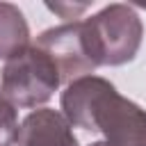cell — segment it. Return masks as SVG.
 <instances>
[{
    "label": "cell",
    "mask_w": 146,
    "mask_h": 146,
    "mask_svg": "<svg viewBox=\"0 0 146 146\" xmlns=\"http://www.w3.org/2000/svg\"><path fill=\"white\" fill-rule=\"evenodd\" d=\"M34 46L41 48L55 62L59 78L66 84H71L80 78L94 75V71H96V64L84 43L82 21H71V23L43 30L36 36Z\"/></svg>",
    "instance_id": "cell-4"
},
{
    "label": "cell",
    "mask_w": 146,
    "mask_h": 146,
    "mask_svg": "<svg viewBox=\"0 0 146 146\" xmlns=\"http://www.w3.org/2000/svg\"><path fill=\"white\" fill-rule=\"evenodd\" d=\"M87 50L98 66H121L135 59L144 39L139 14L130 5H107L82 21Z\"/></svg>",
    "instance_id": "cell-2"
},
{
    "label": "cell",
    "mask_w": 146,
    "mask_h": 146,
    "mask_svg": "<svg viewBox=\"0 0 146 146\" xmlns=\"http://www.w3.org/2000/svg\"><path fill=\"white\" fill-rule=\"evenodd\" d=\"M16 139H18V114L0 89V146H14Z\"/></svg>",
    "instance_id": "cell-7"
},
{
    "label": "cell",
    "mask_w": 146,
    "mask_h": 146,
    "mask_svg": "<svg viewBox=\"0 0 146 146\" xmlns=\"http://www.w3.org/2000/svg\"><path fill=\"white\" fill-rule=\"evenodd\" d=\"M62 114L71 125L100 132L107 146H146V110L100 78H80L62 91Z\"/></svg>",
    "instance_id": "cell-1"
},
{
    "label": "cell",
    "mask_w": 146,
    "mask_h": 146,
    "mask_svg": "<svg viewBox=\"0 0 146 146\" xmlns=\"http://www.w3.org/2000/svg\"><path fill=\"white\" fill-rule=\"evenodd\" d=\"M89 146H107V144H105V141H103V139H100V141H91V144H89Z\"/></svg>",
    "instance_id": "cell-8"
},
{
    "label": "cell",
    "mask_w": 146,
    "mask_h": 146,
    "mask_svg": "<svg viewBox=\"0 0 146 146\" xmlns=\"http://www.w3.org/2000/svg\"><path fill=\"white\" fill-rule=\"evenodd\" d=\"M30 46V27L23 11L11 2H0V59H9Z\"/></svg>",
    "instance_id": "cell-6"
},
{
    "label": "cell",
    "mask_w": 146,
    "mask_h": 146,
    "mask_svg": "<svg viewBox=\"0 0 146 146\" xmlns=\"http://www.w3.org/2000/svg\"><path fill=\"white\" fill-rule=\"evenodd\" d=\"M62 78L55 62L34 43L9 57L2 66L0 89L14 107H39L52 98Z\"/></svg>",
    "instance_id": "cell-3"
},
{
    "label": "cell",
    "mask_w": 146,
    "mask_h": 146,
    "mask_svg": "<svg viewBox=\"0 0 146 146\" xmlns=\"http://www.w3.org/2000/svg\"><path fill=\"white\" fill-rule=\"evenodd\" d=\"M16 146H80L68 119L50 107L30 112L18 125Z\"/></svg>",
    "instance_id": "cell-5"
}]
</instances>
